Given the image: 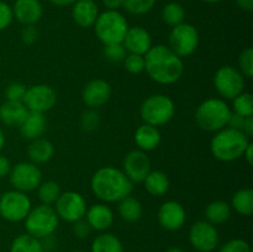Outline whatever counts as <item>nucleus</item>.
<instances>
[{
    "label": "nucleus",
    "instance_id": "f257e3e1",
    "mask_svg": "<svg viewBox=\"0 0 253 252\" xmlns=\"http://www.w3.org/2000/svg\"><path fill=\"white\" fill-rule=\"evenodd\" d=\"M145 72L155 83L170 85L183 77L184 63L168 46L155 44L145 54Z\"/></svg>",
    "mask_w": 253,
    "mask_h": 252
},
{
    "label": "nucleus",
    "instance_id": "f03ea898",
    "mask_svg": "<svg viewBox=\"0 0 253 252\" xmlns=\"http://www.w3.org/2000/svg\"><path fill=\"white\" fill-rule=\"evenodd\" d=\"M90 188L99 200L109 204L119 203L121 199L131 195L133 183L126 177L123 169L105 166L94 173L90 180Z\"/></svg>",
    "mask_w": 253,
    "mask_h": 252
},
{
    "label": "nucleus",
    "instance_id": "7ed1b4c3",
    "mask_svg": "<svg viewBox=\"0 0 253 252\" xmlns=\"http://www.w3.org/2000/svg\"><path fill=\"white\" fill-rule=\"evenodd\" d=\"M250 143L251 141L244 132L231 127H224L212 136L210 152L221 162H234L244 156Z\"/></svg>",
    "mask_w": 253,
    "mask_h": 252
},
{
    "label": "nucleus",
    "instance_id": "20e7f679",
    "mask_svg": "<svg viewBox=\"0 0 253 252\" xmlns=\"http://www.w3.org/2000/svg\"><path fill=\"white\" fill-rule=\"evenodd\" d=\"M231 106L220 98H209L198 105L194 114L195 124L207 132H217L227 127Z\"/></svg>",
    "mask_w": 253,
    "mask_h": 252
},
{
    "label": "nucleus",
    "instance_id": "39448f33",
    "mask_svg": "<svg viewBox=\"0 0 253 252\" xmlns=\"http://www.w3.org/2000/svg\"><path fill=\"white\" fill-rule=\"evenodd\" d=\"M94 30L103 44L123 43L128 24L126 17L119 10H105L100 12L94 24Z\"/></svg>",
    "mask_w": 253,
    "mask_h": 252
},
{
    "label": "nucleus",
    "instance_id": "423d86ee",
    "mask_svg": "<svg viewBox=\"0 0 253 252\" xmlns=\"http://www.w3.org/2000/svg\"><path fill=\"white\" fill-rule=\"evenodd\" d=\"M26 232L39 240H43L53 235L59 225V217L52 205L40 204L31 208L24 220Z\"/></svg>",
    "mask_w": 253,
    "mask_h": 252
},
{
    "label": "nucleus",
    "instance_id": "0eeeda50",
    "mask_svg": "<svg viewBox=\"0 0 253 252\" xmlns=\"http://www.w3.org/2000/svg\"><path fill=\"white\" fill-rule=\"evenodd\" d=\"M175 114L174 101L165 94H152L142 101L140 108V116L143 124L160 126L169 123Z\"/></svg>",
    "mask_w": 253,
    "mask_h": 252
},
{
    "label": "nucleus",
    "instance_id": "6e6552de",
    "mask_svg": "<svg viewBox=\"0 0 253 252\" xmlns=\"http://www.w3.org/2000/svg\"><path fill=\"white\" fill-rule=\"evenodd\" d=\"M199 46V32L197 27L188 22H182L172 27L168 36V47L180 58L189 57Z\"/></svg>",
    "mask_w": 253,
    "mask_h": 252
},
{
    "label": "nucleus",
    "instance_id": "1a4fd4ad",
    "mask_svg": "<svg viewBox=\"0 0 253 252\" xmlns=\"http://www.w3.org/2000/svg\"><path fill=\"white\" fill-rule=\"evenodd\" d=\"M31 208L27 193L12 189L0 195V216L9 222L24 221Z\"/></svg>",
    "mask_w": 253,
    "mask_h": 252
},
{
    "label": "nucleus",
    "instance_id": "9d476101",
    "mask_svg": "<svg viewBox=\"0 0 253 252\" xmlns=\"http://www.w3.org/2000/svg\"><path fill=\"white\" fill-rule=\"evenodd\" d=\"M7 177L15 190L24 193L34 192L42 182V172L39 166L26 161L12 166Z\"/></svg>",
    "mask_w": 253,
    "mask_h": 252
},
{
    "label": "nucleus",
    "instance_id": "9b49d317",
    "mask_svg": "<svg viewBox=\"0 0 253 252\" xmlns=\"http://www.w3.org/2000/svg\"><path fill=\"white\" fill-rule=\"evenodd\" d=\"M245 77L241 72L232 66H222L214 76V86L222 99L232 100L245 91Z\"/></svg>",
    "mask_w": 253,
    "mask_h": 252
},
{
    "label": "nucleus",
    "instance_id": "f8f14e48",
    "mask_svg": "<svg viewBox=\"0 0 253 252\" xmlns=\"http://www.w3.org/2000/svg\"><path fill=\"white\" fill-rule=\"evenodd\" d=\"M53 208L59 220H64V221L73 224L78 220L84 219L88 205H86L85 198L81 193L68 190V192L61 193L57 202L54 203Z\"/></svg>",
    "mask_w": 253,
    "mask_h": 252
},
{
    "label": "nucleus",
    "instance_id": "ddd939ff",
    "mask_svg": "<svg viewBox=\"0 0 253 252\" xmlns=\"http://www.w3.org/2000/svg\"><path fill=\"white\" fill-rule=\"evenodd\" d=\"M189 244L198 252H212L219 246V231L207 220H199L190 226Z\"/></svg>",
    "mask_w": 253,
    "mask_h": 252
},
{
    "label": "nucleus",
    "instance_id": "4468645a",
    "mask_svg": "<svg viewBox=\"0 0 253 252\" xmlns=\"http://www.w3.org/2000/svg\"><path fill=\"white\" fill-rule=\"evenodd\" d=\"M22 103L29 111L46 114L56 105V90L47 84H35L26 89Z\"/></svg>",
    "mask_w": 253,
    "mask_h": 252
},
{
    "label": "nucleus",
    "instance_id": "2eb2a0df",
    "mask_svg": "<svg viewBox=\"0 0 253 252\" xmlns=\"http://www.w3.org/2000/svg\"><path fill=\"white\" fill-rule=\"evenodd\" d=\"M151 170V160L143 151L132 150L124 158L123 172L133 184L142 183Z\"/></svg>",
    "mask_w": 253,
    "mask_h": 252
},
{
    "label": "nucleus",
    "instance_id": "dca6fc26",
    "mask_svg": "<svg viewBox=\"0 0 253 252\" xmlns=\"http://www.w3.org/2000/svg\"><path fill=\"white\" fill-rule=\"evenodd\" d=\"M157 219L161 226L167 231H178L187 221L184 207L175 200H168L160 207Z\"/></svg>",
    "mask_w": 253,
    "mask_h": 252
},
{
    "label": "nucleus",
    "instance_id": "f3484780",
    "mask_svg": "<svg viewBox=\"0 0 253 252\" xmlns=\"http://www.w3.org/2000/svg\"><path fill=\"white\" fill-rule=\"evenodd\" d=\"M111 96V85L105 79L96 78L88 82L82 90V100L89 109L105 105Z\"/></svg>",
    "mask_w": 253,
    "mask_h": 252
},
{
    "label": "nucleus",
    "instance_id": "a211bd4d",
    "mask_svg": "<svg viewBox=\"0 0 253 252\" xmlns=\"http://www.w3.org/2000/svg\"><path fill=\"white\" fill-rule=\"evenodd\" d=\"M123 44L127 53L141 54V56H145L153 46L150 32L141 26L128 27L123 40Z\"/></svg>",
    "mask_w": 253,
    "mask_h": 252
},
{
    "label": "nucleus",
    "instance_id": "6ab92c4d",
    "mask_svg": "<svg viewBox=\"0 0 253 252\" xmlns=\"http://www.w3.org/2000/svg\"><path fill=\"white\" fill-rule=\"evenodd\" d=\"M84 219L91 227V230L104 232L110 229L114 222V212L105 203H98L86 209Z\"/></svg>",
    "mask_w": 253,
    "mask_h": 252
},
{
    "label": "nucleus",
    "instance_id": "aec40b11",
    "mask_svg": "<svg viewBox=\"0 0 253 252\" xmlns=\"http://www.w3.org/2000/svg\"><path fill=\"white\" fill-rule=\"evenodd\" d=\"M14 17L24 26L36 25L41 20L43 9L40 0H16L12 6Z\"/></svg>",
    "mask_w": 253,
    "mask_h": 252
},
{
    "label": "nucleus",
    "instance_id": "412c9836",
    "mask_svg": "<svg viewBox=\"0 0 253 252\" xmlns=\"http://www.w3.org/2000/svg\"><path fill=\"white\" fill-rule=\"evenodd\" d=\"M99 14V7L94 0H77L72 7L74 22L83 29L94 26Z\"/></svg>",
    "mask_w": 253,
    "mask_h": 252
},
{
    "label": "nucleus",
    "instance_id": "4be33fe9",
    "mask_svg": "<svg viewBox=\"0 0 253 252\" xmlns=\"http://www.w3.org/2000/svg\"><path fill=\"white\" fill-rule=\"evenodd\" d=\"M47 124H48V121H47V118L44 114L29 111L25 120L19 126L20 135L25 140H37V138L42 137L44 135V132L47 130Z\"/></svg>",
    "mask_w": 253,
    "mask_h": 252
},
{
    "label": "nucleus",
    "instance_id": "5701e85b",
    "mask_svg": "<svg viewBox=\"0 0 253 252\" xmlns=\"http://www.w3.org/2000/svg\"><path fill=\"white\" fill-rule=\"evenodd\" d=\"M27 114L29 110L21 101L5 100L0 105V121L9 127H19Z\"/></svg>",
    "mask_w": 253,
    "mask_h": 252
},
{
    "label": "nucleus",
    "instance_id": "b1692460",
    "mask_svg": "<svg viewBox=\"0 0 253 252\" xmlns=\"http://www.w3.org/2000/svg\"><path fill=\"white\" fill-rule=\"evenodd\" d=\"M133 138H135L137 150L148 152V151L156 150L160 146L162 136H161L158 127L148 125V124H142V125L136 128Z\"/></svg>",
    "mask_w": 253,
    "mask_h": 252
},
{
    "label": "nucleus",
    "instance_id": "393cba45",
    "mask_svg": "<svg viewBox=\"0 0 253 252\" xmlns=\"http://www.w3.org/2000/svg\"><path fill=\"white\" fill-rule=\"evenodd\" d=\"M27 156H29L30 162L35 165H43V163L49 162L54 156L53 143L43 137L30 141V145L27 147Z\"/></svg>",
    "mask_w": 253,
    "mask_h": 252
},
{
    "label": "nucleus",
    "instance_id": "a878e982",
    "mask_svg": "<svg viewBox=\"0 0 253 252\" xmlns=\"http://www.w3.org/2000/svg\"><path fill=\"white\" fill-rule=\"evenodd\" d=\"M232 209L229 203L224 200H214L209 203L204 210L205 220L214 226L225 224L231 217Z\"/></svg>",
    "mask_w": 253,
    "mask_h": 252
},
{
    "label": "nucleus",
    "instance_id": "bb28decb",
    "mask_svg": "<svg viewBox=\"0 0 253 252\" xmlns=\"http://www.w3.org/2000/svg\"><path fill=\"white\" fill-rule=\"evenodd\" d=\"M145 189L153 197H162L169 190L170 182L168 175L162 170H151L143 180Z\"/></svg>",
    "mask_w": 253,
    "mask_h": 252
},
{
    "label": "nucleus",
    "instance_id": "cd10ccee",
    "mask_svg": "<svg viewBox=\"0 0 253 252\" xmlns=\"http://www.w3.org/2000/svg\"><path fill=\"white\" fill-rule=\"evenodd\" d=\"M118 211L124 221L133 224V222H137L142 217L143 208L137 198L128 195V197L124 198L119 202Z\"/></svg>",
    "mask_w": 253,
    "mask_h": 252
},
{
    "label": "nucleus",
    "instance_id": "c85d7f7f",
    "mask_svg": "<svg viewBox=\"0 0 253 252\" xmlns=\"http://www.w3.org/2000/svg\"><path fill=\"white\" fill-rule=\"evenodd\" d=\"M230 207L241 216H251L253 212V190L251 188L237 190L232 197Z\"/></svg>",
    "mask_w": 253,
    "mask_h": 252
},
{
    "label": "nucleus",
    "instance_id": "c756f323",
    "mask_svg": "<svg viewBox=\"0 0 253 252\" xmlns=\"http://www.w3.org/2000/svg\"><path fill=\"white\" fill-rule=\"evenodd\" d=\"M91 252H124L123 242L110 232H101L91 242Z\"/></svg>",
    "mask_w": 253,
    "mask_h": 252
},
{
    "label": "nucleus",
    "instance_id": "7c9ffc66",
    "mask_svg": "<svg viewBox=\"0 0 253 252\" xmlns=\"http://www.w3.org/2000/svg\"><path fill=\"white\" fill-rule=\"evenodd\" d=\"M10 252H44V249L42 240L36 239L26 232L12 240Z\"/></svg>",
    "mask_w": 253,
    "mask_h": 252
},
{
    "label": "nucleus",
    "instance_id": "2f4dec72",
    "mask_svg": "<svg viewBox=\"0 0 253 252\" xmlns=\"http://www.w3.org/2000/svg\"><path fill=\"white\" fill-rule=\"evenodd\" d=\"M37 197H39L41 204L44 205H52L53 207L54 203L61 195L62 190L61 187L54 180H46V182H41V184L37 188Z\"/></svg>",
    "mask_w": 253,
    "mask_h": 252
},
{
    "label": "nucleus",
    "instance_id": "473e14b6",
    "mask_svg": "<svg viewBox=\"0 0 253 252\" xmlns=\"http://www.w3.org/2000/svg\"><path fill=\"white\" fill-rule=\"evenodd\" d=\"M185 10L182 4L175 1L168 2L162 9V20L170 27H174L177 25L184 22Z\"/></svg>",
    "mask_w": 253,
    "mask_h": 252
},
{
    "label": "nucleus",
    "instance_id": "72a5a7b5",
    "mask_svg": "<svg viewBox=\"0 0 253 252\" xmlns=\"http://www.w3.org/2000/svg\"><path fill=\"white\" fill-rule=\"evenodd\" d=\"M231 111L244 118L253 116V96L251 93L242 91L241 94L232 99Z\"/></svg>",
    "mask_w": 253,
    "mask_h": 252
},
{
    "label": "nucleus",
    "instance_id": "f704fd0d",
    "mask_svg": "<svg viewBox=\"0 0 253 252\" xmlns=\"http://www.w3.org/2000/svg\"><path fill=\"white\" fill-rule=\"evenodd\" d=\"M157 0H123V7L132 15H145L155 7Z\"/></svg>",
    "mask_w": 253,
    "mask_h": 252
},
{
    "label": "nucleus",
    "instance_id": "c9c22d12",
    "mask_svg": "<svg viewBox=\"0 0 253 252\" xmlns=\"http://www.w3.org/2000/svg\"><path fill=\"white\" fill-rule=\"evenodd\" d=\"M124 67L130 74H141L145 72V56L127 53L124 58Z\"/></svg>",
    "mask_w": 253,
    "mask_h": 252
},
{
    "label": "nucleus",
    "instance_id": "e433bc0d",
    "mask_svg": "<svg viewBox=\"0 0 253 252\" xmlns=\"http://www.w3.org/2000/svg\"><path fill=\"white\" fill-rule=\"evenodd\" d=\"M239 71L246 78L253 77V48L247 47L240 53L239 57Z\"/></svg>",
    "mask_w": 253,
    "mask_h": 252
},
{
    "label": "nucleus",
    "instance_id": "4c0bfd02",
    "mask_svg": "<svg viewBox=\"0 0 253 252\" xmlns=\"http://www.w3.org/2000/svg\"><path fill=\"white\" fill-rule=\"evenodd\" d=\"M103 53L104 57L108 61L114 62V63H119V62L124 61V58L127 54V51H126L123 43H110L104 44Z\"/></svg>",
    "mask_w": 253,
    "mask_h": 252
},
{
    "label": "nucleus",
    "instance_id": "58836bf2",
    "mask_svg": "<svg viewBox=\"0 0 253 252\" xmlns=\"http://www.w3.org/2000/svg\"><path fill=\"white\" fill-rule=\"evenodd\" d=\"M100 124V115L96 109H88L81 116V127L86 132L96 130Z\"/></svg>",
    "mask_w": 253,
    "mask_h": 252
},
{
    "label": "nucleus",
    "instance_id": "ea45409f",
    "mask_svg": "<svg viewBox=\"0 0 253 252\" xmlns=\"http://www.w3.org/2000/svg\"><path fill=\"white\" fill-rule=\"evenodd\" d=\"M26 85L19 82L10 83L5 89V99L9 101H21L24 100L26 94Z\"/></svg>",
    "mask_w": 253,
    "mask_h": 252
},
{
    "label": "nucleus",
    "instance_id": "a19ab883",
    "mask_svg": "<svg viewBox=\"0 0 253 252\" xmlns=\"http://www.w3.org/2000/svg\"><path fill=\"white\" fill-rule=\"evenodd\" d=\"M217 252H251V246L244 239H232L221 245Z\"/></svg>",
    "mask_w": 253,
    "mask_h": 252
},
{
    "label": "nucleus",
    "instance_id": "79ce46f5",
    "mask_svg": "<svg viewBox=\"0 0 253 252\" xmlns=\"http://www.w3.org/2000/svg\"><path fill=\"white\" fill-rule=\"evenodd\" d=\"M14 20L12 7L7 2L0 1V31L7 29Z\"/></svg>",
    "mask_w": 253,
    "mask_h": 252
},
{
    "label": "nucleus",
    "instance_id": "37998d69",
    "mask_svg": "<svg viewBox=\"0 0 253 252\" xmlns=\"http://www.w3.org/2000/svg\"><path fill=\"white\" fill-rule=\"evenodd\" d=\"M73 226H72V231H73V235L77 237V239H86V237L90 235V232L93 231L91 227L89 226V224L86 222L85 219H81L78 221L73 222Z\"/></svg>",
    "mask_w": 253,
    "mask_h": 252
},
{
    "label": "nucleus",
    "instance_id": "c03bdc74",
    "mask_svg": "<svg viewBox=\"0 0 253 252\" xmlns=\"http://www.w3.org/2000/svg\"><path fill=\"white\" fill-rule=\"evenodd\" d=\"M39 30L36 29L35 25H27V26H24V29L21 30V41L24 42L25 44H34L35 42L39 40Z\"/></svg>",
    "mask_w": 253,
    "mask_h": 252
},
{
    "label": "nucleus",
    "instance_id": "a18cd8bd",
    "mask_svg": "<svg viewBox=\"0 0 253 252\" xmlns=\"http://www.w3.org/2000/svg\"><path fill=\"white\" fill-rule=\"evenodd\" d=\"M11 162L9 161V158H6L5 156L0 155V178H5L9 175L10 170H11Z\"/></svg>",
    "mask_w": 253,
    "mask_h": 252
},
{
    "label": "nucleus",
    "instance_id": "49530a36",
    "mask_svg": "<svg viewBox=\"0 0 253 252\" xmlns=\"http://www.w3.org/2000/svg\"><path fill=\"white\" fill-rule=\"evenodd\" d=\"M242 132H244L249 138L252 137L253 136V116H249V118H246Z\"/></svg>",
    "mask_w": 253,
    "mask_h": 252
},
{
    "label": "nucleus",
    "instance_id": "de8ad7c7",
    "mask_svg": "<svg viewBox=\"0 0 253 252\" xmlns=\"http://www.w3.org/2000/svg\"><path fill=\"white\" fill-rule=\"evenodd\" d=\"M103 5L106 10H119L123 7V0H103Z\"/></svg>",
    "mask_w": 253,
    "mask_h": 252
},
{
    "label": "nucleus",
    "instance_id": "09e8293b",
    "mask_svg": "<svg viewBox=\"0 0 253 252\" xmlns=\"http://www.w3.org/2000/svg\"><path fill=\"white\" fill-rule=\"evenodd\" d=\"M236 4L244 11L250 12L253 10V0H236Z\"/></svg>",
    "mask_w": 253,
    "mask_h": 252
},
{
    "label": "nucleus",
    "instance_id": "8fccbe9b",
    "mask_svg": "<svg viewBox=\"0 0 253 252\" xmlns=\"http://www.w3.org/2000/svg\"><path fill=\"white\" fill-rule=\"evenodd\" d=\"M242 157L246 160V162L249 163L250 166L253 165V145H252V142L247 146V148L245 150L244 156H242Z\"/></svg>",
    "mask_w": 253,
    "mask_h": 252
},
{
    "label": "nucleus",
    "instance_id": "3c124183",
    "mask_svg": "<svg viewBox=\"0 0 253 252\" xmlns=\"http://www.w3.org/2000/svg\"><path fill=\"white\" fill-rule=\"evenodd\" d=\"M48 1L57 6H68V5H73L77 0H48Z\"/></svg>",
    "mask_w": 253,
    "mask_h": 252
},
{
    "label": "nucleus",
    "instance_id": "603ef678",
    "mask_svg": "<svg viewBox=\"0 0 253 252\" xmlns=\"http://www.w3.org/2000/svg\"><path fill=\"white\" fill-rule=\"evenodd\" d=\"M4 146H5V135H4V131L0 128V152L2 151Z\"/></svg>",
    "mask_w": 253,
    "mask_h": 252
},
{
    "label": "nucleus",
    "instance_id": "864d4df0",
    "mask_svg": "<svg viewBox=\"0 0 253 252\" xmlns=\"http://www.w3.org/2000/svg\"><path fill=\"white\" fill-rule=\"evenodd\" d=\"M166 252H185V251L183 249H180V247H169Z\"/></svg>",
    "mask_w": 253,
    "mask_h": 252
},
{
    "label": "nucleus",
    "instance_id": "5fc2aeb1",
    "mask_svg": "<svg viewBox=\"0 0 253 252\" xmlns=\"http://www.w3.org/2000/svg\"><path fill=\"white\" fill-rule=\"evenodd\" d=\"M205 2H209V4H216V2H220L221 0H203Z\"/></svg>",
    "mask_w": 253,
    "mask_h": 252
},
{
    "label": "nucleus",
    "instance_id": "6e6d98bb",
    "mask_svg": "<svg viewBox=\"0 0 253 252\" xmlns=\"http://www.w3.org/2000/svg\"><path fill=\"white\" fill-rule=\"evenodd\" d=\"M71 252H83V251H79V250H74V251H71Z\"/></svg>",
    "mask_w": 253,
    "mask_h": 252
},
{
    "label": "nucleus",
    "instance_id": "4d7b16f0",
    "mask_svg": "<svg viewBox=\"0 0 253 252\" xmlns=\"http://www.w3.org/2000/svg\"><path fill=\"white\" fill-rule=\"evenodd\" d=\"M0 195H1V194H0Z\"/></svg>",
    "mask_w": 253,
    "mask_h": 252
}]
</instances>
